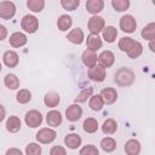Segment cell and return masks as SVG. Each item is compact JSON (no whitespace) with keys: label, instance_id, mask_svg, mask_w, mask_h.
<instances>
[{"label":"cell","instance_id":"obj_8","mask_svg":"<svg viewBox=\"0 0 155 155\" xmlns=\"http://www.w3.org/2000/svg\"><path fill=\"white\" fill-rule=\"evenodd\" d=\"M137 28L136 18L131 15H125L120 18V29L125 33H133Z\"/></svg>","mask_w":155,"mask_h":155},{"label":"cell","instance_id":"obj_16","mask_svg":"<svg viewBox=\"0 0 155 155\" xmlns=\"http://www.w3.org/2000/svg\"><path fill=\"white\" fill-rule=\"evenodd\" d=\"M46 122L50 127H58L62 124V114L58 110H50L46 114Z\"/></svg>","mask_w":155,"mask_h":155},{"label":"cell","instance_id":"obj_32","mask_svg":"<svg viewBox=\"0 0 155 155\" xmlns=\"http://www.w3.org/2000/svg\"><path fill=\"white\" fill-rule=\"evenodd\" d=\"M31 99V93L29 90L27 88H22L17 92L16 94V101L19 103V104H27L28 102H30Z\"/></svg>","mask_w":155,"mask_h":155},{"label":"cell","instance_id":"obj_23","mask_svg":"<svg viewBox=\"0 0 155 155\" xmlns=\"http://www.w3.org/2000/svg\"><path fill=\"white\" fill-rule=\"evenodd\" d=\"M102 35H103V39L104 41L111 44L116 40L117 38V30L116 28H114L113 25H108V27H104L103 30H102Z\"/></svg>","mask_w":155,"mask_h":155},{"label":"cell","instance_id":"obj_4","mask_svg":"<svg viewBox=\"0 0 155 155\" xmlns=\"http://www.w3.org/2000/svg\"><path fill=\"white\" fill-rule=\"evenodd\" d=\"M42 115L39 110H29L25 116H24V122L28 127H31V128H35V127H39L41 124H42Z\"/></svg>","mask_w":155,"mask_h":155},{"label":"cell","instance_id":"obj_7","mask_svg":"<svg viewBox=\"0 0 155 155\" xmlns=\"http://www.w3.org/2000/svg\"><path fill=\"white\" fill-rule=\"evenodd\" d=\"M87 27H88V30L91 31V34H99L103 30V28L105 27V21L101 16L92 15V17L87 22Z\"/></svg>","mask_w":155,"mask_h":155},{"label":"cell","instance_id":"obj_13","mask_svg":"<svg viewBox=\"0 0 155 155\" xmlns=\"http://www.w3.org/2000/svg\"><path fill=\"white\" fill-rule=\"evenodd\" d=\"M67 39L71 42V44H75V45H81L85 40V34H84V30L81 28H75V29H71L68 35H67Z\"/></svg>","mask_w":155,"mask_h":155},{"label":"cell","instance_id":"obj_3","mask_svg":"<svg viewBox=\"0 0 155 155\" xmlns=\"http://www.w3.org/2000/svg\"><path fill=\"white\" fill-rule=\"evenodd\" d=\"M36 140L41 144H48V143H52L56 137H57V133L53 128L51 127H42L40 128L38 132H36Z\"/></svg>","mask_w":155,"mask_h":155},{"label":"cell","instance_id":"obj_14","mask_svg":"<svg viewBox=\"0 0 155 155\" xmlns=\"http://www.w3.org/2000/svg\"><path fill=\"white\" fill-rule=\"evenodd\" d=\"M103 46V41L99 36V34H90L86 39V47L88 50L92 51H97L99 48H102Z\"/></svg>","mask_w":155,"mask_h":155},{"label":"cell","instance_id":"obj_33","mask_svg":"<svg viewBox=\"0 0 155 155\" xmlns=\"http://www.w3.org/2000/svg\"><path fill=\"white\" fill-rule=\"evenodd\" d=\"M27 6L31 12H41L45 7V0H27Z\"/></svg>","mask_w":155,"mask_h":155},{"label":"cell","instance_id":"obj_45","mask_svg":"<svg viewBox=\"0 0 155 155\" xmlns=\"http://www.w3.org/2000/svg\"><path fill=\"white\" fill-rule=\"evenodd\" d=\"M1 70H2V65H1V62H0V73H1Z\"/></svg>","mask_w":155,"mask_h":155},{"label":"cell","instance_id":"obj_15","mask_svg":"<svg viewBox=\"0 0 155 155\" xmlns=\"http://www.w3.org/2000/svg\"><path fill=\"white\" fill-rule=\"evenodd\" d=\"M2 61H4V63H5L6 67H8V68H15V67H17V64L19 63V57H18L17 52H15V51H12V50H8V51H6V52L4 53Z\"/></svg>","mask_w":155,"mask_h":155},{"label":"cell","instance_id":"obj_40","mask_svg":"<svg viewBox=\"0 0 155 155\" xmlns=\"http://www.w3.org/2000/svg\"><path fill=\"white\" fill-rule=\"evenodd\" d=\"M50 154L51 155H65L67 154V150L63 147H61V145H54V147L51 148Z\"/></svg>","mask_w":155,"mask_h":155},{"label":"cell","instance_id":"obj_21","mask_svg":"<svg viewBox=\"0 0 155 155\" xmlns=\"http://www.w3.org/2000/svg\"><path fill=\"white\" fill-rule=\"evenodd\" d=\"M125 153L127 155H138L140 153V143L137 139H128L125 143Z\"/></svg>","mask_w":155,"mask_h":155},{"label":"cell","instance_id":"obj_41","mask_svg":"<svg viewBox=\"0 0 155 155\" xmlns=\"http://www.w3.org/2000/svg\"><path fill=\"white\" fill-rule=\"evenodd\" d=\"M6 38H7V29H6L5 25L0 24V41L5 40Z\"/></svg>","mask_w":155,"mask_h":155},{"label":"cell","instance_id":"obj_36","mask_svg":"<svg viewBox=\"0 0 155 155\" xmlns=\"http://www.w3.org/2000/svg\"><path fill=\"white\" fill-rule=\"evenodd\" d=\"M142 52H143V45L139 41H136L134 45L132 46V48L127 52V56L130 58H133L134 59V58H138L142 54Z\"/></svg>","mask_w":155,"mask_h":155},{"label":"cell","instance_id":"obj_24","mask_svg":"<svg viewBox=\"0 0 155 155\" xmlns=\"http://www.w3.org/2000/svg\"><path fill=\"white\" fill-rule=\"evenodd\" d=\"M71 24H73V19L68 15H62L57 19V27L61 31H67L68 29H70Z\"/></svg>","mask_w":155,"mask_h":155},{"label":"cell","instance_id":"obj_22","mask_svg":"<svg viewBox=\"0 0 155 155\" xmlns=\"http://www.w3.org/2000/svg\"><path fill=\"white\" fill-rule=\"evenodd\" d=\"M21 126H22L21 120H19V117L16 116V115H11V116L6 120V130H7L8 132H11V133L18 132V131L21 130Z\"/></svg>","mask_w":155,"mask_h":155},{"label":"cell","instance_id":"obj_1","mask_svg":"<svg viewBox=\"0 0 155 155\" xmlns=\"http://www.w3.org/2000/svg\"><path fill=\"white\" fill-rule=\"evenodd\" d=\"M114 80L119 86H122V87L130 86L134 80V73L132 69H130L127 67H122L115 73Z\"/></svg>","mask_w":155,"mask_h":155},{"label":"cell","instance_id":"obj_34","mask_svg":"<svg viewBox=\"0 0 155 155\" xmlns=\"http://www.w3.org/2000/svg\"><path fill=\"white\" fill-rule=\"evenodd\" d=\"M92 93H93V87H86L78 94V97H75L74 102L75 103H84L92 96Z\"/></svg>","mask_w":155,"mask_h":155},{"label":"cell","instance_id":"obj_6","mask_svg":"<svg viewBox=\"0 0 155 155\" xmlns=\"http://www.w3.org/2000/svg\"><path fill=\"white\" fill-rule=\"evenodd\" d=\"M16 5L10 1V0H5L0 2V18L2 19H11L15 17L16 15Z\"/></svg>","mask_w":155,"mask_h":155},{"label":"cell","instance_id":"obj_44","mask_svg":"<svg viewBox=\"0 0 155 155\" xmlns=\"http://www.w3.org/2000/svg\"><path fill=\"white\" fill-rule=\"evenodd\" d=\"M150 42H149V48H150V51L151 52H154L155 51V48H154V40H149Z\"/></svg>","mask_w":155,"mask_h":155},{"label":"cell","instance_id":"obj_35","mask_svg":"<svg viewBox=\"0 0 155 155\" xmlns=\"http://www.w3.org/2000/svg\"><path fill=\"white\" fill-rule=\"evenodd\" d=\"M111 6L117 12H124L130 7V0H111Z\"/></svg>","mask_w":155,"mask_h":155},{"label":"cell","instance_id":"obj_42","mask_svg":"<svg viewBox=\"0 0 155 155\" xmlns=\"http://www.w3.org/2000/svg\"><path fill=\"white\" fill-rule=\"evenodd\" d=\"M6 154H7V155H12V154L22 155V150H19V149H16V148H11V149H8V150L6 151Z\"/></svg>","mask_w":155,"mask_h":155},{"label":"cell","instance_id":"obj_19","mask_svg":"<svg viewBox=\"0 0 155 155\" xmlns=\"http://www.w3.org/2000/svg\"><path fill=\"white\" fill-rule=\"evenodd\" d=\"M97 58H98V56H97L96 51H92V50H88V48L85 50V51L82 52V56H81V59H82L84 64H85L87 68L94 65V64L97 63Z\"/></svg>","mask_w":155,"mask_h":155},{"label":"cell","instance_id":"obj_17","mask_svg":"<svg viewBox=\"0 0 155 155\" xmlns=\"http://www.w3.org/2000/svg\"><path fill=\"white\" fill-rule=\"evenodd\" d=\"M104 8V0H87L86 10L91 15H98Z\"/></svg>","mask_w":155,"mask_h":155},{"label":"cell","instance_id":"obj_29","mask_svg":"<svg viewBox=\"0 0 155 155\" xmlns=\"http://www.w3.org/2000/svg\"><path fill=\"white\" fill-rule=\"evenodd\" d=\"M98 127H99L98 121H97L96 119H93V117H87V119H85V121H84V124H82V128H84V131L87 132V133H94V132L98 130Z\"/></svg>","mask_w":155,"mask_h":155},{"label":"cell","instance_id":"obj_39","mask_svg":"<svg viewBox=\"0 0 155 155\" xmlns=\"http://www.w3.org/2000/svg\"><path fill=\"white\" fill-rule=\"evenodd\" d=\"M79 153H80V155H98L99 150L94 145L88 144V145H85L84 148H81Z\"/></svg>","mask_w":155,"mask_h":155},{"label":"cell","instance_id":"obj_37","mask_svg":"<svg viewBox=\"0 0 155 155\" xmlns=\"http://www.w3.org/2000/svg\"><path fill=\"white\" fill-rule=\"evenodd\" d=\"M80 0H61V6L67 11H74L79 7Z\"/></svg>","mask_w":155,"mask_h":155},{"label":"cell","instance_id":"obj_27","mask_svg":"<svg viewBox=\"0 0 155 155\" xmlns=\"http://www.w3.org/2000/svg\"><path fill=\"white\" fill-rule=\"evenodd\" d=\"M4 84L8 90H17L19 87V79L15 74H7L4 78Z\"/></svg>","mask_w":155,"mask_h":155},{"label":"cell","instance_id":"obj_9","mask_svg":"<svg viewBox=\"0 0 155 155\" xmlns=\"http://www.w3.org/2000/svg\"><path fill=\"white\" fill-rule=\"evenodd\" d=\"M81 116H82V108L78 103H74L65 109V117L71 122L78 121Z\"/></svg>","mask_w":155,"mask_h":155},{"label":"cell","instance_id":"obj_31","mask_svg":"<svg viewBox=\"0 0 155 155\" xmlns=\"http://www.w3.org/2000/svg\"><path fill=\"white\" fill-rule=\"evenodd\" d=\"M134 42H136V40H133L132 38H128V36H124V38H121L120 40H119V48L122 51V52H128L131 48H132V46L134 45Z\"/></svg>","mask_w":155,"mask_h":155},{"label":"cell","instance_id":"obj_12","mask_svg":"<svg viewBox=\"0 0 155 155\" xmlns=\"http://www.w3.org/2000/svg\"><path fill=\"white\" fill-rule=\"evenodd\" d=\"M99 94H101L104 104H113L117 99V92L113 87H105V88H103Z\"/></svg>","mask_w":155,"mask_h":155},{"label":"cell","instance_id":"obj_5","mask_svg":"<svg viewBox=\"0 0 155 155\" xmlns=\"http://www.w3.org/2000/svg\"><path fill=\"white\" fill-rule=\"evenodd\" d=\"M88 78L92 80V81H96V82H102L104 81L105 76H107V71H105V68L102 67L101 64H94L92 67L88 68Z\"/></svg>","mask_w":155,"mask_h":155},{"label":"cell","instance_id":"obj_20","mask_svg":"<svg viewBox=\"0 0 155 155\" xmlns=\"http://www.w3.org/2000/svg\"><path fill=\"white\" fill-rule=\"evenodd\" d=\"M59 102H61V97H59V94H58L57 92H54V91L47 92V93L45 94V97H44V103H45V105L48 107V108H54V107H57V105L59 104Z\"/></svg>","mask_w":155,"mask_h":155},{"label":"cell","instance_id":"obj_30","mask_svg":"<svg viewBox=\"0 0 155 155\" xmlns=\"http://www.w3.org/2000/svg\"><path fill=\"white\" fill-rule=\"evenodd\" d=\"M101 148L105 153H111L116 149V140L111 137H105L101 140Z\"/></svg>","mask_w":155,"mask_h":155},{"label":"cell","instance_id":"obj_28","mask_svg":"<svg viewBox=\"0 0 155 155\" xmlns=\"http://www.w3.org/2000/svg\"><path fill=\"white\" fill-rule=\"evenodd\" d=\"M88 105L92 110L94 111H99L103 109V105H104V102L101 97V94H92L90 97V102H88Z\"/></svg>","mask_w":155,"mask_h":155},{"label":"cell","instance_id":"obj_25","mask_svg":"<svg viewBox=\"0 0 155 155\" xmlns=\"http://www.w3.org/2000/svg\"><path fill=\"white\" fill-rule=\"evenodd\" d=\"M117 131V124L114 119H107L102 125V132L107 136L114 134Z\"/></svg>","mask_w":155,"mask_h":155},{"label":"cell","instance_id":"obj_11","mask_svg":"<svg viewBox=\"0 0 155 155\" xmlns=\"http://www.w3.org/2000/svg\"><path fill=\"white\" fill-rule=\"evenodd\" d=\"M97 62H98V64H101V65L104 67V68H110V67L114 64V62H115V54H114L111 51L105 50V51H103V52L98 56Z\"/></svg>","mask_w":155,"mask_h":155},{"label":"cell","instance_id":"obj_43","mask_svg":"<svg viewBox=\"0 0 155 155\" xmlns=\"http://www.w3.org/2000/svg\"><path fill=\"white\" fill-rule=\"evenodd\" d=\"M5 116H6V110H5V108L0 104V122L5 119Z\"/></svg>","mask_w":155,"mask_h":155},{"label":"cell","instance_id":"obj_26","mask_svg":"<svg viewBox=\"0 0 155 155\" xmlns=\"http://www.w3.org/2000/svg\"><path fill=\"white\" fill-rule=\"evenodd\" d=\"M140 35L144 40H155V23L150 22L149 24H147L142 29Z\"/></svg>","mask_w":155,"mask_h":155},{"label":"cell","instance_id":"obj_18","mask_svg":"<svg viewBox=\"0 0 155 155\" xmlns=\"http://www.w3.org/2000/svg\"><path fill=\"white\" fill-rule=\"evenodd\" d=\"M81 137L76 133H68L64 137V144L69 149H78L81 145Z\"/></svg>","mask_w":155,"mask_h":155},{"label":"cell","instance_id":"obj_10","mask_svg":"<svg viewBox=\"0 0 155 155\" xmlns=\"http://www.w3.org/2000/svg\"><path fill=\"white\" fill-rule=\"evenodd\" d=\"M8 42H10V45H11L12 47L18 48V47L24 46V45L28 42V38H27V35H25L24 33H22V31H15V33H12V34L10 35Z\"/></svg>","mask_w":155,"mask_h":155},{"label":"cell","instance_id":"obj_2","mask_svg":"<svg viewBox=\"0 0 155 155\" xmlns=\"http://www.w3.org/2000/svg\"><path fill=\"white\" fill-rule=\"evenodd\" d=\"M21 28L25 33L33 34L39 29V19L33 15H25L21 19Z\"/></svg>","mask_w":155,"mask_h":155},{"label":"cell","instance_id":"obj_38","mask_svg":"<svg viewBox=\"0 0 155 155\" xmlns=\"http://www.w3.org/2000/svg\"><path fill=\"white\" fill-rule=\"evenodd\" d=\"M25 154L27 155H40L41 145H39L38 143H29L25 148Z\"/></svg>","mask_w":155,"mask_h":155}]
</instances>
